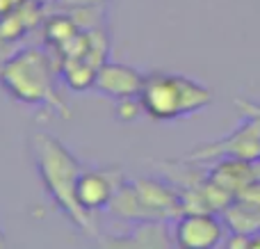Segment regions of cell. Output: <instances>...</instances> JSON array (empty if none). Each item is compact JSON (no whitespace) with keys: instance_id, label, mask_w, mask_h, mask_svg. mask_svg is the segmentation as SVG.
I'll return each mask as SVG.
<instances>
[{"instance_id":"cell-1","label":"cell","mask_w":260,"mask_h":249,"mask_svg":"<svg viewBox=\"0 0 260 249\" xmlns=\"http://www.w3.org/2000/svg\"><path fill=\"white\" fill-rule=\"evenodd\" d=\"M30 153L37 174H39L48 197L55 201V206L80 231L94 236L96 233L94 217L76 199V183L82 172L80 160L57 137L48 135L44 131H35L30 135Z\"/></svg>"},{"instance_id":"cell-2","label":"cell","mask_w":260,"mask_h":249,"mask_svg":"<svg viewBox=\"0 0 260 249\" xmlns=\"http://www.w3.org/2000/svg\"><path fill=\"white\" fill-rule=\"evenodd\" d=\"M53 57L55 55H50L48 50L35 46L18 48L0 67V85L18 103L44 108L48 114L71 119V110L55 87L59 67H55Z\"/></svg>"},{"instance_id":"cell-3","label":"cell","mask_w":260,"mask_h":249,"mask_svg":"<svg viewBox=\"0 0 260 249\" xmlns=\"http://www.w3.org/2000/svg\"><path fill=\"white\" fill-rule=\"evenodd\" d=\"M144 112L155 121L185 119L210 108L215 96L206 85L183 73H146L139 91Z\"/></svg>"},{"instance_id":"cell-4","label":"cell","mask_w":260,"mask_h":249,"mask_svg":"<svg viewBox=\"0 0 260 249\" xmlns=\"http://www.w3.org/2000/svg\"><path fill=\"white\" fill-rule=\"evenodd\" d=\"M224 224L219 213H180L171 222L174 227V245L185 249H212L224 245Z\"/></svg>"},{"instance_id":"cell-5","label":"cell","mask_w":260,"mask_h":249,"mask_svg":"<svg viewBox=\"0 0 260 249\" xmlns=\"http://www.w3.org/2000/svg\"><path fill=\"white\" fill-rule=\"evenodd\" d=\"M123 174L117 167L103 169H82L76 183V199L87 213L108 210L117 190L123 185Z\"/></svg>"},{"instance_id":"cell-6","label":"cell","mask_w":260,"mask_h":249,"mask_svg":"<svg viewBox=\"0 0 260 249\" xmlns=\"http://www.w3.org/2000/svg\"><path fill=\"white\" fill-rule=\"evenodd\" d=\"M133 188L153 220H176L183 213V195L176 183L160 178H137L133 181Z\"/></svg>"},{"instance_id":"cell-7","label":"cell","mask_w":260,"mask_h":249,"mask_svg":"<svg viewBox=\"0 0 260 249\" xmlns=\"http://www.w3.org/2000/svg\"><path fill=\"white\" fill-rule=\"evenodd\" d=\"M142 85H144V76L137 69L119 62H105L96 73L94 89L99 94L119 101V99H128V96H139Z\"/></svg>"},{"instance_id":"cell-8","label":"cell","mask_w":260,"mask_h":249,"mask_svg":"<svg viewBox=\"0 0 260 249\" xmlns=\"http://www.w3.org/2000/svg\"><path fill=\"white\" fill-rule=\"evenodd\" d=\"M46 9L48 7H44L37 0H27L25 5H21L18 9L0 18V37L5 41H14V44L23 41L35 27L44 25Z\"/></svg>"},{"instance_id":"cell-9","label":"cell","mask_w":260,"mask_h":249,"mask_svg":"<svg viewBox=\"0 0 260 249\" xmlns=\"http://www.w3.org/2000/svg\"><path fill=\"white\" fill-rule=\"evenodd\" d=\"M174 220H144L133 227V231L123 242H117V247H169L174 240V227H169Z\"/></svg>"},{"instance_id":"cell-10","label":"cell","mask_w":260,"mask_h":249,"mask_svg":"<svg viewBox=\"0 0 260 249\" xmlns=\"http://www.w3.org/2000/svg\"><path fill=\"white\" fill-rule=\"evenodd\" d=\"M80 32L78 23L73 21V16L67 9H57V12L46 14L44 18V41L48 46L50 53H57L64 44L73 39Z\"/></svg>"},{"instance_id":"cell-11","label":"cell","mask_w":260,"mask_h":249,"mask_svg":"<svg viewBox=\"0 0 260 249\" xmlns=\"http://www.w3.org/2000/svg\"><path fill=\"white\" fill-rule=\"evenodd\" d=\"M59 76H62L64 85L71 91H87L94 89L96 82V73L99 69L91 62H87L85 57H69V59H59Z\"/></svg>"},{"instance_id":"cell-12","label":"cell","mask_w":260,"mask_h":249,"mask_svg":"<svg viewBox=\"0 0 260 249\" xmlns=\"http://www.w3.org/2000/svg\"><path fill=\"white\" fill-rule=\"evenodd\" d=\"M221 215H224V222L231 231H240V233L260 231V206H251L235 199Z\"/></svg>"},{"instance_id":"cell-13","label":"cell","mask_w":260,"mask_h":249,"mask_svg":"<svg viewBox=\"0 0 260 249\" xmlns=\"http://www.w3.org/2000/svg\"><path fill=\"white\" fill-rule=\"evenodd\" d=\"M114 112H117V119L123 123H130V121H137L144 112V105H142V99L139 96H128V99H119L117 105H114Z\"/></svg>"},{"instance_id":"cell-14","label":"cell","mask_w":260,"mask_h":249,"mask_svg":"<svg viewBox=\"0 0 260 249\" xmlns=\"http://www.w3.org/2000/svg\"><path fill=\"white\" fill-rule=\"evenodd\" d=\"M235 108L242 112V117H251L260 119V103L256 101H247V99H235Z\"/></svg>"},{"instance_id":"cell-15","label":"cell","mask_w":260,"mask_h":249,"mask_svg":"<svg viewBox=\"0 0 260 249\" xmlns=\"http://www.w3.org/2000/svg\"><path fill=\"white\" fill-rule=\"evenodd\" d=\"M226 249H249V233L231 231V236L224 240Z\"/></svg>"},{"instance_id":"cell-16","label":"cell","mask_w":260,"mask_h":249,"mask_svg":"<svg viewBox=\"0 0 260 249\" xmlns=\"http://www.w3.org/2000/svg\"><path fill=\"white\" fill-rule=\"evenodd\" d=\"M110 0H57L55 7L69 9V7H89V5H108Z\"/></svg>"},{"instance_id":"cell-17","label":"cell","mask_w":260,"mask_h":249,"mask_svg":"<svg viewBox=\"0 0 260 249\" xmlns=\"http://www.w3.org/2000/svg\"><path fill=\"white\" fill-rule=\"evenodd\" d=\"M16 44H14V41H5L3 37H0V67H3L5 62H7L9 57H12L14 53H16Z\"/></svg>"},{"instance_id":"cell-18","label":"cell","mask_w":260,"mask_h":249,"mask_svg":"<svg viewBox=\"0 0 260 249\" xmlns=\"http://www.w3.org/2000/svg\"><path fill=\"white\" fill-rule=\"evenodd\" d=\"M37 3H41L44 7H55V5H57V0H37Z\"/></svg>"}]
</instances>
